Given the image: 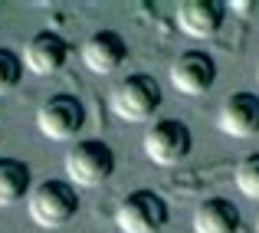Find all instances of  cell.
<instances>
[{
	"label": "cell",
	"mask_w": 259,
	"mask_h": 233,
	"mask_svg": "<svg viewBox=\"0 0 259 233\" xmlns=\"http://www.w3.org/2000/svg\"><path fill=\"white\" fill-rule=\"evenodd\" d=\"M79 190L69 181H43L26 197V214L43 230H63L79 214Z\"/></svg>",
	"instance_id": "6da1fadb"
},
{
	"label": "cell",
	"mask_w": 259,
	"mask_h": 233,
	"mask_svg": "<svg viewBox=\"0 0 259 233\" xmlns=\"http://www.w3.org/2000/svg\"><path fill=\"white\" fill-rule=\"evenodd\" d=\"M161 86L148 72H132L112 89L108 105L121 122H151L154 112L161 108Z\"/></svg>",
	"instance_id": "7a4b0ae2"
},
{
	"label": "cell",
	"mask_w": 259,
	"mask_h": 233,
	"mask_svg": "<svg viewBox=\"0 0 259 233\" xmlns=\"http://www.w3.org/2000/svg\"><path fill=\"white\" fill-rule=\"evenodd\" d=\"M63 164L72 187H99L115 174V151L99 138H82L66 151Z\"/></svg>",
	"instance_id": "3957f363"
},
{
	"label": "cell",
	"mask_w": 259,
	"mask_h": 233,
	"mask_svg": "<svg viewBox=\"0 0 259 233\" xmlns=\"http://www.w3.org/2000/svg\"><path fill=\"white\" fill-rule=\"evenodd\" d=\"M141 148H145V158L154 161L158 168H174L194 148V135L184 125L181 119H158L141 138Z\"/></svg>",
	"instance_id": "277c9868"
},
{
	"label": "cell",
	"mask_w": 259,
	"mask_h": 233,
	"mask_svg": "<svg viewBox=\"0 0 259 233\" xmlns=\"http://www.w3.org/2000/svg\"><path fill=\"white\" fill-rule=\"evenodd\" d=\"M85 125V105L69 92L50 95L36 108V128L50 141H72Z\"/></svg>",
	"instance_id": "5b68a950"
},
{
	"label": "cell",
	"mask_w": 259,
	"mask_h": 233,
	"mask_svg": "<svg viewBox=\"0 0 259 233\" xmlns=\"http://www.w3.org/2000/svg\"><path fill=\"white\" fill-rule=\"evenodd\" d=\"M167 223V204L154 190H132L115 207V227L121 233H158Z\"/></svg>",
	"instance_id": "8992f818"
},
{
	"label": "cell",
	"mask_w": 259,
	"mask_h": 233,
	"mask_svg": "<svg viewBox=\"0 0 259 233\" xmlns=\"http://www.w3.org/2000/svg\"><path fill=\"white\" fill-rule=\"evenodd\" d=\"M213 82H217V63L213 56H207L200 50H184L171 63V86L181 95H190V99L207 95L213 89Z\"/></svg>",
	"instance_id": "52a82bcc"
},
{
	"label": "cell",
	"mask_w": 259,
	"mask_h": 233,
	"mask_svg": "<svg viewBox=\"0 0 259 233\" xmlns=\"http://www.w3.org/2000/svg\"><path fill=\"white\" fill-rule=\"evenodd\" d=\"M128 59V43L121 33L115 30H95L85 36L82 43V63L89 72H95V76H112V72H118L121 66H125Z\"/></svg>",
	"instance_id": "ba28073f"
},
{
	"label": "cell",
	"mask_w": 259,
	"mask_h": 233,
	"mask_svg": "<svg viewBox=\"0 0 259 233\" xmlns=\"http://www.w3.org/2000/svg\"><path fill=\"white\" fill-rule=\"evenodd\" d=\"M69 63V43L53 30H39L23 46V69L33 76H56Z\"/></svg>",
	"instance_id": "9c48e42d"
},
{
	"label": "cell",
	"mask_w": 259,
	"mask_h": 233,
	"mask_svg": "<svg viewBox=\"0 0 259 233\" xmlns=\"http://www.w3.org/2000/svg\"><path fill=\"white\" fill-rule=\"evenodd\" d=\"M217 128L230 138H249L259 132V95L256 92H233L223 99L217 112Z\"/></svg>",
	"instance_id": "30bf717a"
},
{
	"label": "cell",
	"mask_w": 259,
	"mask_h": 233,
	"mask_svg": "<svg viewBox=\"0 0 259 233\" xmlns=\"http://www.w3.org/2000/svg\"><path fill=\"white\" fill-rule=\"evenodd\" d=\"M223 17H227V4L220 0H184L174 13L181 33L190 40H210L223 26Z\"/></svg>",
	"instance_id": "8fae6325"
},
{
	"label": "cell",
	"mask_w": 259,
	"mask_h": 233,
	"mask_svg": "<svg viewBox=\"0 0 259 233\" xmlns=\"http://www.w3.org/2000/svg\"><path fill=\"white\" fill-rule=\"evenodd\" d=\"M240 207L227 197H207L194 210V233H240Z\"/></svg>",
	"instance_id": "7c38bea8"
},
{
	"label": "cell",
	"mask_w": 259,
	"mask_h": 233,
	"mask_svg": "<svg viewBox=\"0 0 259 233\" xmlns=\"http://www.w3.org/2000/svg\"><path fill=\"white\" fill-rule=\"evenodd\" d=\"M33 190V174L20 158H0V207H13Z\"/></svg>",
	"instance_id": "4fadbf2b"
},
{
	"label": "cell",
	"mask_w": 259,
	"mask_h": 233,
	"mask_svg": "<svg viewBox=\"0 0 259 233\" xmlns=\"http://www.w3.org/2000/svg\"><path fill=\"white\" fill-rule=\"evenodd\" d=\"M233 184H236V190H243V197L259 201V151L240 158V164L233 171Z\"/></svg>",
	"instance_id": "5bb4252c"
},
{
	"label": "cell",
	"mask_w": 259,
	"mask_h": 233,
	"mask_svg": "<svg viewBox=\"0 0 259 233\" xmlns=\"http://www.w3.org/2000/svg\"><path fill=\"white\" fill-rule=\"evenodd\" d=\"M20 76H23V56H17L13 50L0 46V95L13 92Z\"/></svg>",
	"instance_id": "9a60e30c"
},
{
	"label": "cell",
	"mask_w": 259,
	"mask_h": 233,
	"mask_svg": "<svg viewBox=\"0 0 259 233\" xmlns=\"http://www.w3.org/2000/svg\"><path fill=\"white\" fill-rule=\"evenodd\" d=\"M256 233H259V217H256Z\"/></svg>",
	"instance_id": "2e32d148"
},
{
	"label": "cell",
	"mask_w": 259,
	"mask_h": 233,
	"mask_svg": "<svg viewBox=\"0 0 259 233\" xmlns=\"http://www.w3.org/2000/svg\"><path fill=\"white\" fill-rule=\"evenodd\" d=\"M256 79H259V69H256Z\"/></svg>",
	"instance_id": "e0dca14e"
}]
</instances>
